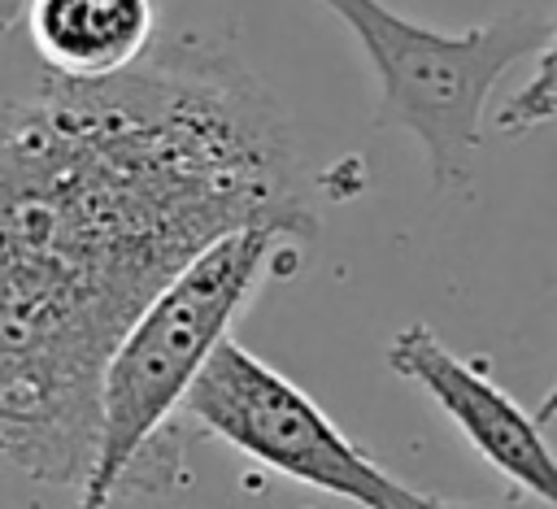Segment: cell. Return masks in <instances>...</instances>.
Returning <instances> with one entry per match:
<instances>
[{
	"instance_id": "6da1fadb",
	"label": "cell",
	"mask_w": 557,
	"mask_h": 509,
	"mask_svg": "<svg viewBox=\"0 0 557 509\" xmlns=\"http://www.w3.org/2000/svg\"><path fill=\"white\" fill-rule=\"evenodd\" d=\"M257 222L318 239L287 113L213 44L152 39L113 78L0 100V457L78 487L117 339Z\"/></svg>"
},
{
	"instance_id": "7a4b0ae2",
	"label": "cell",
	"mask_w": 557,
	"mask_h": 509,
	"mask_svg": "<svg viewBox=\"0 0 557 509\" xmlns=\"http://www.w3.org/2000/svg\"><path fill=\"white\" fill-rule=\"evenodd\" d=\"M292 239L309 244L283 222L218 239L131 322L100 378L96 448L74 509H113L117 496H157L183 483V439H174L183 396Z\"/></svg>"
},
{
	"instance_id": "3957f363",
	"label": "cell",
	"mask_w": 557,
	"mask_h": 509,
	"mask_svg": "<svg viewBox=\"0 0 557 509\" xmlns=\"http://www.w3.org/2000/svg\"><path fill=\"white\" fill-rule=\"evenodd\" d=\"M352 39L379 87V122L405 126L431 170L435 191H466L483 144V109L509 65L557 39L548 13H500L466 30H435L383 0H318Z\"/></svg>"
},
{
	"instance_id": "277c9868",
	"label": "cell",
	"mask_w": 557,
	"mask_h": 509,
	"mask_svg": "<svg viewBox=\"0 0 557 509\" xmlns=\"http://www.w3.org/2000/svg\"><path fill=\"white\" fill-rule=\"evenodd\" d=\"M178 422L213 435L278 479L326 492L357 509H513L483 500H453L400 483L374 461L300 383L222 335L196 370Z\"/></svg>"
},
{
	"instance_id": "5b68a950",
	"label": "cell",
	"mask_w": 557,
	"mask_h": 509,
	"mask_svg": "<svg viewBox=\"0 0 557 509\" xmlns=\"http://www.w3.org/2000/svg\"><path fill=\"white\" fill-rule=\"evenodd\" d=\"M387 370L418 387L522 500L553 509L557 465L544 439L548 409L527 413L479 361L457 357L426 322H409L387 339Z\"/></svg>"
},
{
	"instance_id": "8992f818",
	"label": "cell",
	"mask_w": 557,
	"mask_h": 509,
	"mask_svg": "<svg viewBox=\"0 0 557 509\" xmlns=\"http://www.w3.org/2000/svg\"><path fill=\"white\" fill-rule=\"evenodd\" d=\"M22 13L35 57L61 83L113 78L157 39L152 0H26Z\"/></svg>"
},
{
	"instance_id": "52a82bcc",
	"label": "cell",
	"mask_w": 557,
	"mask_h": 509,
	"mask_svg": "<svg viewBox=\"0 0 557 509\" xmlns=\"http://www.w3.org/2000/svg\"><path fill=\"white\" fill-rule=\"evenodd\" d=\"M557 78H553V44L531 57V78H522L518 91L496 109V131L500 135H522L535 126H548L557 113Z\"/></svg>"
},
{
	"instance_id": "ba28073f",
	"label": "cell",
	"mask_w": 557,
	"mask_h": 509,
	"mask_svg": "<svg viewBox=\"0 0 557 509\" xmlns=\"http://www.w3.org/2000/svg\"><path fill=\"white\" fill-rule=\"evenodd\" d=\"M22 9H26V0H0V35L13 30V22L22 17Z\"/></svg>"
}]
</instances>
